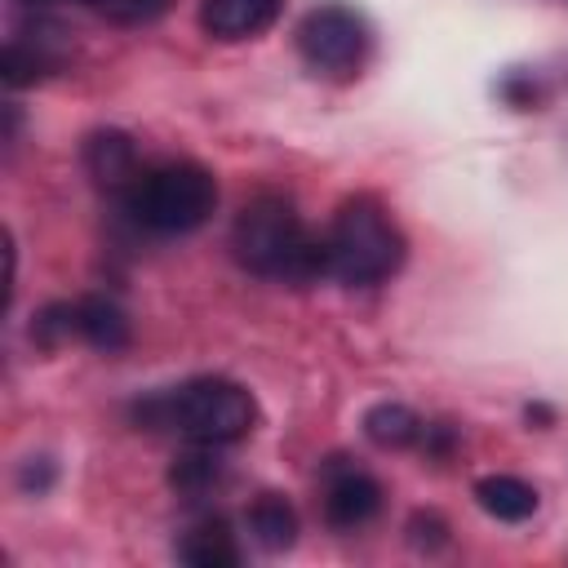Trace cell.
Wrapping results in <instances>:
<instances>
[{
	"label": "cell",
	"mask_w": 568,
	"mask_h": 568,
	"mask_svg": "<svg viewBox=\"0 0 568 568\" xmlns=\"http://www.w3.org/2000/svg\"><path fill=\"white\" fill-rule=\"evenodd\" d=\"M231 253L248 275L275 284H311L315 275H324V240H315L293 200L275 191L253 195L235 213Z\"/></svg>",
	"instance_id": "cell-1"
},
{
	"label": "cell",
	"mask_w": 568,
	"mask_h": 568,
	"mask_svg": "<svg viewBox=\"0 0 568 568\" xmlns=\"http://www.w3.org/2000/svg\"><path fill=\"white\" fill-rule=\"evenodd\" d=\"M129 413L146 430H178L182 439L213 444V448L244 439L257 422L253 395L231 377H191L182 386L138 399Z\"/></svg>",
	"instance_id": "cell-2"
},
{
	"label": "cell",
	"mask_w": 568,
	"mask_h": 568,
	"mask_svg": "<svg viewBox=\"0 0 568 568\" xmlns=\"http://www.w3.org/2000/svg\"><path fill=\"white\" fill-rule=\"evenodd\" d=\"M404 231L373 195H351L324 231V275L368 288L404 266Z\"/></svg>",
	"instance_id": "cell-3"
},
{
	"label": "cell",
	"mask_w": 568,
	"mask_h": 568,
	"mask_svg": "<svg viewBox=\"0 0 568 568\" xmlns=\"http://www.w3.org/2000/svg\"><path fill=\"white\" fill-rule=\"evenodd\" d=\"M133 226L151 235H191L200 231L217 209V182L204 164L191 160H164L133 178V186L120 195Z\"/></svg>",
	"instance_id": "cell-4"
},
{
	"label": "cell",
	"mask_w": 568,
	"mask_h": 568,
	"mask_svg": "<svg viewBox=\"0 0 568 568\" xmlns=\"http://www.w3.org/2000/svg\"><path fill=\"white\" fill-rule=\"evenodd\" d=\"M368 22L359 9L342 0H324L302 13L297 22V53L315 75L351 80L368 58Z\"/></svg>",
	"instance_id": "cell-5"
},
{
	"label": "cell",
	"mask_w": 568,
	"mask_h": 568,
	"mask_svg": "<svg viewBox=\"0 0 568 568\" xmlns=\"http://www.w3.org/2000/svg\"><path fill=\"white\" fill-rule=\"evenodd\" d=\"M377 510H382V484L368 470H359L355 462L333 457L328 470H324V519H328V528H342V532L364 528Z\"/></svg>",
	"instance_id": "cell-6"
},
{
	"label": "cell",
	"mask_w": 568,
	"mask_h": 568,
	"mask_svg": "<svg viewBox=\"0 0 568 568\" xmlns=\"http://www.w3.org/2000/svg\"><path fill=\"white\" fill-rule=\"evenodd\" d=\"M84 169L102 191H115V195H124L133 186V178L142 173L133 138L120 129H98L84 138Z\"/></svg>",
	"instance_id": "cell-7"
},
{
	"label": "cell",
	"mask_w": 568,
	"mask_h": 568,
	"mask_svg": "<svg viewBox=\"0 0 568 568\" xmlns=\"http://www.w3.org/2000/svg\"><path fill=\"white\" fill-rule=\"evenodd\" d=\"M284 0H204L200 4V27L213 40H248L262 36L280 18Z\"/></svg>",
	"instance_id": "cell-8"
},
{
	"label": "cell",
	"mask_w": 568,
	"mask_h": 568,
	"mask_svg": "<svg viewBox=\"0 0 568 568\" xmlns=\"http://www.w3.org/2000/svg\"><path fill=\"white\" fill-rule=\"evenodd\" d=\"M71 320H75V337L102 355H115L129 346L133 328H129V315L111 302V297H80L71 302Z\"/></svg>",
	"instance_id": "cell-9"
},
{
	"label": "cell",
	"mask_w": 568,
	"mask_h": 568,
	"mask_svg": "<svg viewBox=\"0 0 568 568\" xmlns=\"http://www.w3.org/2000/svg\"><path fill=\"white\" fill-rule=\"evenodd\" d=\"M475 501L484 506V515H493L497 524H524L537 515L541 497L532 484H524L519 475H484L475 484Z\"/></svg>",
	"instance_id": "cell-10"
},
{
	"label": "cell",
	"mask_w": 568,
	"mask_h": 568,
	"mask_svg": "<svg viewBox=\"0 0 568 568\" xmlns=\"http://www.w3.org/2000/svg\"><path fill=\"white\" fill-rule=\"evenodd\" d=\"M178 559L191 568H235L244 555H240V541L226 519H200L178 541Z\"/></svg>",
	"instance_id": "cell-11"
},
{
	"label": "cell",
	"mask_w": 568,
	"mask_h": 568,
	"mask_svg": "<svg viewBox=\"0 0 568 568\" xmlns=\"http://www.w3.org/2000/svg\"><path fill=\"white\" fill-rule=\"evenodd\" d=\"M244 524H248L253 541H257L266 555H280V550H288V546L297 541V510H293L280 493H262V497H253Z\"/></svg>",
	"instance_id": "cell-12"
},
{
	"label": "cell",
	"mask_w": 568,
	"mask_h": 568,
	"mask_svg": "<svg viewBox=\"0 0 568 568\" xmlns=\"http://www.w3.org/2000/svg\"><path fill=\"white\" fill-rule=\"evenodd\" d=\"M364 435H368V444L399 453V448H413V444H422V435H426V422H422V417H417L408 404H395V399H386V404H373V408L364 413Z\"/></svg>",
	"instance_id": "cell-13"
},
{
	"label": "cell",
	"mask_w": 568,
	"mask_h": 568,
	"mask_svg": "<svg viewBox=\"0 0 568 568\" xmlns=\"http://www.w3.org/2000/svg\"><path fill=\"white\" fill-rule=\"evenodd\" d=\"M217 479H222V462L213 457V444L186 448V453L173 462V470H169V484H173L182 497H204Z\"/></svg>",
	"instance_id": "cell-14"
},
{
	"label": "cell",
	"mask_w": 568,
	"mask_h": 568,
	"mask_svg": "<svg viewBox=\"0 0 568 568\" xmlns=\"http://www.w3.org/2000/svg\"><path fill=\"white\" fill-rule=\"evenodd\" d=\"M67 4H80L106 22H120V27H138V22H151L169 9V0H67Z\"/></svg>",
	"instance_id": "cell-15"
},
{
	"label": "cell",
	"mask_w": 568,
	"mask_h": 568,
	"mask_svg": "<svg viewBox=\"0 0 568 568\" xmlns=\"http://www.w3.org/2000/svg\"><path fill=\"white\" fill-rule=\"evenodd\" d=\"M408 541L430 555V550H439V546L448 541V524H444L435 510H417V515L408 519Z\"/></svg>",
	"instance_id": "cell-16"
},
{
	"label": "cell",
	"mask_w": 568,
	"mask_h": 568,
	"mask_svg": "<svg viewBox=\"0 0 568 568\" xmlns=\"http://www.w3.org/2000/svg\"><path fill=\"white\" fill-rule=\"evenodd\" d=\"M53 475H58V470H53L49 457H27V462L18 466V488H22V493H44V488L53 484Z\"/></svg>",
	"instance_id": "cell-17"
}]
</instances>
